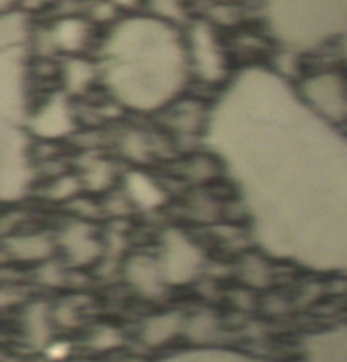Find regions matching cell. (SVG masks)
I'll return each mask as SVG.
<instances>
[{
  "label": "cell",
  "instance_id": "obj_1",
  "mask_svg": "<svg viewBox=\"0 0 347 362\" xmlns=\"http://www.w3.org/2000/svg\"><path fill=\"white\" fill-rule=\"evenodd\" d=\"M215 109L217 98L186 87L147 119L173 142L180 154L205 144V137L214 127Z\"/></svg>",
  "mask_w": 347,
  "mask_h": 362
},
{
  "label": "cell",
  "instance_id": "obj_2",
  "mask_svg": "<svg viewBox=\"0 0 347 362\" xmlns=\"http://www.w3.org/2000/svg\"><path fill=\"white\" fill-rule=\"evenodd\" d=\"M317 362H347V332L341 330L322 337L315 351Z\"/></svg>",
  "mask_w": 347,
  "mask_h": 362
},
{
  "label": "cell",
  "instance_id": "obj_3",
  "mask_svg": "<svg viewBox=\"0 0 347 362\" xmlns=\"http://www.w3.org/2000/svg\"><path fill=\"white\" fill-rule=\"evenodd\" d=\"M161 362H259L242 354H236V352L227 351H190L183 352V354L173 356L170 359H164Z\"/></svg>",
  "mask_w": 347,
  "mask_h": 362
}]
</instances>
